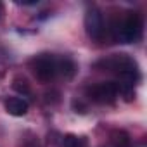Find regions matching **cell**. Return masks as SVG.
<instances>
[{"label": "cell", "mask_w": 147, "mask_h": 147, "mask_svg": "<svg viewBox=\"0 0 147 147\" xmlns=\"http://www.w3.org/2000/svg\"><path fill=\"white\" fill-rule=\"evenodd\" d=\"M142 16L138 12H126V16H123L116 26L113 28L114 36L118 42L121 43H133L142 36Z\"/></svg>", "instance_id": "6da1fadb"}, {"label": "cell", "mask_w": 147, "mask_h": 147, "mask_svg": "<svg viewBox=\"0 0 147 147\" xmlns=\"http://www.w3.org/2000/svg\"><path fill=\"white\" fill-rule=\"evenodd\" d=\"M31 71L38 82L42 83H50L57 75H59V67H57V57L52 54H40L31 61Z\"/></svg>", "instance_id": "7a4b0ae2"}, {"label": "cell", "mask_w": 147, "mask_h": 147, "mask_svg": "<svg viewBox=\"0 0 147 147\" xmlns=\"http://www.w3.org/2000/svg\"><path fill=\"white\" fill-rule=\"evenodd\" d=\"M87 95L90 100L97 104H113L118 99L119 92H118L116 82H100V83L92 85L87 90Z\"/></svg>", "instance_id": "3957f363"}, {"label": "cell", "mask_w": 147, "mask_h": 147, "mask_svg": "<svg viewBox=\"0 0 147 147\" xmlns=\"http://www.w3.org/2000/svg\"><path fill=\"white\" fill-rule=\"evenodd\" d=\"M97 67H102L106 71H111V73H116V75H123L126 71H133V69H138L137 67V62L128 57L126 54H116V55H111V57H106L102 61L97 62Z\"/></svg>", "instance_id": "277c9868"}, {"label": "cell", "mask_w": 147, "mask_h": 147, "mask_svg": "<svg viewBox=\"0 0 147 147\" xmlns=\"http://www.w3.org/2000/svg\"><path fill=\"white\" fill-rule=\"evenodd\" d=\"M85 30H87V35L95 42L104 38L106 24H104V16L99 9L92 7V9L87 11V14H85Z\"/></svg>", "instance_id": "5b68a950"}, {"label": "cell", "mask_w": 147, "mask_h": 147, "mask_svg": "<svg viewBox=\"0 0 147 147\" xmlns=\"http://www.w3.org/2000/svg\"><path fill=\"white\" fill-rule=\"evenodd\" d=\"M30 109V104L21 97H9L5 100V111L12 116H24Z\"/></svg>", "instance_id": "8992f818"}, {"label": "cell", "mask_w": 147, "mask_h": 147, "mask_svg": "<svg viewBox=\"0 0 147 147\" xmlns=\"http://www.w3.org/2000/svg\"><path fill=\"white\" fill-rule=\"evenodd\" d=\"M111 147H131V138L123 130H114L111 133Z\"/></svg>", "instance_id": "52a82bcc"}, {"label": "cell", "mask_w": 147, "mask_h": 147, "mask_svg": "<svg viewBox=\"0 0 147 147\" xmlns=\"http://www.w3.org/2000/svg\"><path fill=\"white\" fill-rule=\"evenodd\" d=\"M57 67H59V75H62L64 78H71L76 71V66L69 57H61L57 59Z\"/></svg>", "instance_id": "ba28073f"}, {"label": "cell", "mask_w": 147, "mask_h": 147, "mask_svg": "<svg viewBox=\"0 0 147 147\" xmlns=\"http://www.w3.org/2000/svg\"><path fill=\"white\" fill-rule=\"evenodd\" d=\"M62 147H87V140L76 135H66L62 138Z\"/></svg>", "instance_id": "9c48e42d"}, {"label": "cell", "mask_w": 147, "mask_h": 147, "mask_svg": "<svg viewBox=\"0 0 147 147\" xmlns=\"http://www.w3.org/2000/svg\"><path fill=\"white\" fill-rule=\"evenodd\" d=\"M12 87H14V90H18L19 94H30V83H28L26 78H23V76L14 78Z\"/></svg>", "instance_id": "30bf717a"}, {"label": "cell", "mask_w": 147, "mask_h": 147, "mask_svg": "<svg viewBox=\"0 0 147 147\" xmlns=\"http://www.w3.org/2000/svg\"><path fill=\"white\" fill-rule=\"evenodd\" d=\"M23 147H40V145H38V140L35 137H30V138H26V142H24Z\"/></svg>", "instance_id": "8fae6325"}]
</instances>
